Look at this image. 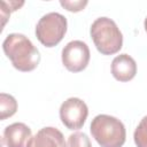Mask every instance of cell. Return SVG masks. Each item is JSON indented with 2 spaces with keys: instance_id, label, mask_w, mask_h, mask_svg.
<instances>
[{
  "instance_id": "cell-9",
  "label": "cell",
  "mask_w": 147,
  "mask_h": 147,
  "mask_svg": "<svg viewBox=\"0 0 147 147\" xmlns=\"http://www.w3.org/2000/svg\"><path fill=\"white\" fill-rule=\"evenodd\" d=\"M137 74V63L129 54H119L111 62V75L118 82H130Z\"/></svg>"
},
{
  "instance_id": "cell-8",
  "label": "cell",
  "mask_w": 147,
  "mask_h": 147,
  "mask_svg": "<svg viewBox=\"0 0 147 147\" xmlns=\"http://www.w3.org/2000/svg\"><path fill=\"white\" fill-rule=\"evenodd\" d=\"M30 138L31 129L22 122L9 124L2 134V141L7 147H26Z\"/></svg>"
},
{
  "instance_id": "cell-11",
  "label": "cell",
  "mask_w": 147,
  "mask_h": 147,
  "mask_svg": "<svg viewBox=\"0 0 147 147\" xmlns=\"http://www.w3.org/2000/svg\"><path fill=\"white\" fill-rule=\"evenodd\" d=\"M133 140L137 147H147V116L142 117L134 130Z\"/></svg>"
},
{
  "instance_id": "cell-7",
  "label": "cell",
  "mask_w": 147,
  "mask_h": 147,
  "mask_svg": "<svg viewBox=\"0 0 147 147\" xmlns=\"http://www.w3.org/2000/svg\"><path fill=\"white\" fill-rule=\"evenodd\" d=\"M26 147H67V144L59 129L46 126L29 139Z\"/></svg>"
},
{
  "instance_id": "cell-4",
  "label": "cell",
  "mask_w": 147,
  "mask_h": 147,
  "mask_svg": "<svg viewBox=\"0 0 147 147\" xmlns=\"http://www.w3.org/2000/svg\"><path fill=\"white\" fill-rule=\"evenodd\" d=\"M67 28L68 22L62 14L47 13L36 25V37L45 47H54L63 39Z\"/></svg>"
},
{
  "instance_id": "cell-12",
  "label": "cell",
  "mask_w": 147,
  "mask_h": 147,
  "mask_svg": "<svg viewBox=\"0 0 147 147\" xmlns=\"http://www.w3.org/2000/svg\"><path fill=\"white\" fill-rule=\"evenodd\" d=\"M67 147H92V144L86 133L75 132L68 137Z\"/></svg>"
},
{
  "instance_id": "cell-13",
  "label": "cell",
  "mask_w": 147,
  "mask_h": 147,
  "mask_svg": "<svg viewBox=\"0 0 147 147\" xmlns=\"http://www.w3.org/2000/svg\"><path fill=\"white\" fill-rule=\"evenodd\" d=\"M87 3H88L87 1H69V0H64V1L61 0L60 1V5L63 8H65L68 11H74V13L83 10Z\"/></svg>"
},
{
  "instance_id": "cell-5",
  "label": "cell",
  "mask_w": 147,
  "mask_h": 147,
  "mask_svg": "<svg viewBox=\"0 0 147 147\" xmlns=\"http://www.w3.org/2000/svg\"><path fill=\"white\" fill-rule=\"evenodd\" d=\"M60 119L69 130H79L88 116L87 105L79 98H69L60 107Z\"/></svg>"
},
{
  "instance_id": "cell-1",
  "label": "cell",
  "mask_w": 147,
  "mask_h": 147,
  "mask_svg": "<svg viewBox=\"0 0 147 147\" xmlns=\"http://www.w3.org/2000/svg\"><path fill=\"white\" fill-rule=\"evenodd\" d=\"M2 49L5 55L10 60L13 67L18 71H32L40 62L38 48L22 33L8 34L2 42Z\"/></svg>"
},
{
  "instance_id": "cell-10",
  "label": "cell",
  "mask_w": 147,
  "mask_h": 147,
  "mask_svg": "<svg viewBox=\"0 0 147 147\" xmlns=\"http://www.w3.org/2000/svg\"><path fill=\"white\" fill-rule=\"evenodd\" d=\"M17 110L16 99L7 93L0 94V119L5 121L8 117H11Z\"/></svg>"
},
{
  "instance_id": "cell-6",
  "label": "cell",
  "mask_w": 147,
  "mask_h": 147,
  "mask_svg": "<svg viewBox=\"0 0 147 147\" xmlns=\"http://www.w3.org/2000/svg\"><path fill=\"white\" fill-rule=\"evenodd\" d=\"M90 48L86 42L82 40H72L68 42L61 54L62 63L70 72L83 71L90 62Z\"/></svg>"
},
{
  "instance_id": "cell-14",
  "label": "cell",
  "mask_w": 147,
  "mask_h": 147,
  "mask_svg": "<svg viewBox=\"0 0 147 147\" xmlns=\"http://www.w3.org/2000/svg\"><path fill=\"white\" fill-rule=\"evenodd\" d=\"M144 26H145V31L147 32V17H146L145 21H144Z\"/></svg>"
},
{
  "instance_id": "cell-2",
  "label": "cell",
  "mask_w": 147,
  "mask_h": 147,
  "mask_svg": "<svg viewBox=\"0 0 147 147\" xmlns=\"http://www.w3.org/2000/svg\"><path fill=\"white\" fill-rule=\"evenodd\" d=\"M90 131L101 147H122L126 139L124 124L116 117L100 114L91 123Z\"/></svg>"
},
{
  "instance_id": "cell-3",
  "label": "cell",
  "mask_w": 147,
  "mask_h": 147,
  "mask_svg": "<svg viewBox=\"0 0 147 147\" xmlns=\"http://www.w3.org/2000/svg\"><path fill=\"white\" fill-rule=\"evenodd\" d=\"M94 46L102 55H113L123 46V34L115 21L109 17L96 18L90 29Z\"/></svg>"
}]
</instances>
